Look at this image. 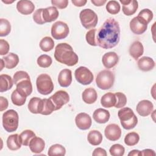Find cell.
<instances>
[{
	"mask_svg": "<svg viewBox=\"0 0 156 156\" xmlns=\"http://www.w3.org/2000/svg\"><path fill=\"white\" fill-rule=\"evenodd\" d=\"M120 40L119 23L114 18L107 19L97 30L96 42L103 49H111L116 46Z\"/></svg>",
	"mask_w": 156,
	"mask_h": 156,
	"instance_id": "obj_1",
	"label": "cell"
},
{
	"mask_svg": "<svg viewBox=\"0 0 156 156\" xmlns=\"http://www.w3.org/2000/svg\"><path fill=\"white\" fill-rule=\"evenodd\" d=\"M54 58L59 63L73 66L78 63L79 58L71 45L66 43L58 44L55 49Z\"/></svg>",
	"mask_w": 156,
	"mask_h": 156,
	"instance_id": "obj_2",
	"label": "cell"
},
{
	"mask_svg": "<svg viewBox=\"0 0 156 156\" xmlns=\"http://www.w3.org/2000/svg\"><path fill=\"white\" fill-rule=\"evenodd\" d=\"M118 116L122 127L126 130L133 129L138 123V118L133 111L129 107H124L118 111Z\"/></svg>",
	"mask_w": 156,
	"mask_h": 156,
	"instance_id": "obj_3",
	"label": "cell"
},
{
	"mask_svg": "<svg viewBox=\"0 0 156 156\" xmlns=\"http://www.w3.org/2000/svg\"><path fill=\"white\" fill-rule=\"evenodd\" d=\"M19 124V116L18 113L10 109L5 112L2 115V126L7 132H15Z\"/></svg>",
	"mask_w": 156,
	"mask_h": 156,
	"instance_id": "obj_4",
	"label": "cell"
},
{
	"mask_svg": "<svg viewBox=\"0 0 156 156\" xmlns=\"http://www.w3.org/2000/svg\"><path fill=\"white\" fill-rule=\"evenodd\" d=\"M115 82V75L110 70L104 69L100 71L96 78V83L101 90H108L112 88Z\"/></svg>",
	"mask_w": 156,
	"mask_h": 156,
	"instance_id": "obj_5",
	"label": "cell"
},
{
	"mask_svg": "<svg viewBox=\"0 0 156 156\" xmlns=\"http://www.w3.org/2000/svg\"><path fill=\"white\" fill-rule=\"evenodd\" d=\"M36 86L38 93L48 95L54 90V83L51 77L47 74H40L36 80Z\"/></svg>",
	"mask_w": 156,
	"mask_h": 156,
	"instance_id": "obj_6",
	"label": "cell"
},
{
	"mask_svg": "<svg viewBox=\"0 0 156 156\" xmlns=\"http://www.w3.org/2000/svg\"><path fill=\"white\" fill-rule=\"evenodd\" d=\"M79 18L82 25L87 29L95 27L98 21L97 14L90 9L82 10L80 12Z\"/></svg>",
	"mask_w": 156,
	"mask_h": 156,
	"instance_id": "obj_7",
	"label": "cell"
},
{
	"mask_svg": "<svg viewBox=\"0 0 156 156\" xmlns=\"http://www.w3.org/2000/svg\"><path fill=\"white\" fill-rule=\"evenodd\" d=\"M69 29L66 23L58 21L54 23L51 27V35L56 40L65 38L69 34Z\"/></svg>",
	"mask_w": 156,
	"mask_h": 156,
	"instance_id": "obj_8",
	"label": "cell"
},
{
	"mask_svg": "<svg viewBox=\"0 0 156 156\" xmlns=\"http://www.w3.org/2000/svg\"><path fill=\"white\" fill-rule=\"evenodd\" d=\"M74 76L76 80L82 85L90 84L93 80V74L91 71L85 66H80L75 70Z\"/></svg>",
	"mask_w": 156,
	"mask_h": 156,
	"instance_id": "obj_9",
	"label": "cell"
},
{
	"mask_svg": "<svg viewBox=\"0 0 156 156\" xmlns=\"http://www.w3.org/2000/svg\"><path fill=\"white\" fill-rule=\"evenodd\" d=\"M55 107V110L60 109L69 101L68 93L64 90H58L49 98Z\"/></svg>",
	"mask_w": 156,
	"mask_h": 156,
	"instance_id": "obj_10",
	"label": "cell"
},
{
	"mask_svg": "<svg viewBox=\"0 0 156 156\" xmlns=\"http://www.w3.org/2000/svg\"><path fill=\"white\" fill-rule=\"evenodd\" d=\"M104 134L107 139L115 141L119 140L121 136V130L118 125L110 124L106 126L104 130Z\"/></svg>",
	"mask_w": 156,
	"mask_h": 156,
	"instance_id": "obj_11",
	"label": "cell"
},
{
	"mask_svg": "<svg viewBox=\"0 0 156 156\" xmlns=\"http://www.w3.org/2000/svg\"><path fill=\"white\" fill-rule=\"evenodd\" d=\"M75 122L79 129L85 130L90 128L92 121L89 115L82 112L76 115L75 118Z\"/></svg>",
	"mask_w": 156,
	"mask_h": 156,
	"instance_id": "obj_12",
	"label": "cell"
},
{
	"mask_svg": "<svg viewBox=\"0 0 156 156\" xmlns=\"http://www.w3.org/2000/svg\"><path fill=\"white\" fill-rule=\"evenodd\" d=\"M59 13L57 8L54 6H50L45 9H42L41 16L44 23H51L57 19Z\"/></svg>",
	"mask_w": 156,
	"mask_h": 156,
	"instance_id": "obj_13",
	"label": "cell"
},
{
	"mask_svg": "<svg viewBox=\"0 0 156 156\" xmlns=\"http://www.w3.org/2000/svg\"><path fill=\"white\" fill-rule=\"evenodd\" d=\"M154 109L153 104L149 100H142L136 105V110L141 116H147L149 115Z\"/></svg>",
	"mask_w": 156,
	"mask_h": 156,
	"instance_id": "obj_14",
	"label": "cell"
},
{
	"mask_svg": "<svg viewBox=\"0 0 156 156\" xmlns=\"http://www.w3.org/2000/svg\"><path fill=\"white\" fill-rule=\"evenodd\" d=\"M120 2L122 4V10L124 15L130 16L135 13L138 8V3L135 0H120Z\"/></svg>",
	"mask_w": 156,
	"mask_h": 156,
	"instance_id": "obj_15",
	"label": "cell"
},
{
	"mask_svg": "<svg viewBox=\"0 0 156 156\" xmlns=\"http://www.w3.org/2000/svg\"><path fill=\"white\" fill-rule=\"evenodd\" d=\"M119 61V57L115 52H108L104 54L102 58L103 65L106 68H112L114 67Z\"/></svg>",
	"mask_w": 156,
	"mask_h": 156,
	"instance_id": "obj_16",
	"label": "cell"
},
{
	"mask_svg": "<svg viewBox=\"0 0 156 156\" xmlns=\"http://www.w3.org/2000/svg\"><path fill=\"white\" fill-rule=\"evenodd\" d=\"M16 9L20 13L27 15L31 14L35 9V5L30 1L21 0L16 4Z\"/></svg>",
	"mask_w": 156,
	"mask_h": 156,
	"instance_id": "obj_17",
	"label": "cell"
},
{
	"mask_svg": "<svg viewBox=\"0 0 156 156\" xmlns=\"http://www.w3.org/2000/svg\"><path fill=\"white\" fill-rule=\"evenodd\" d=\"M16 85V90L18 92L25 97H27L32 92V85L30 79L23 80L18 82Z\"/></svg>",
	"mask_w": 156,
	"mask_h": 156,
	"instance_id": "obj_18",
	"label": "cell"
},
{
	"mask_svg": "<svg viewBox=\"0 0 156 156\" xmlns=\"http://www.w3.org/2000/svg\"><path fill=\"white\" fill-rule=\"evenodd\" d=\"M72 72L69 69H62L58 76V82L62 87H69L72 82Z\"/></svg>",
	"mask_w": 156,
	"mask_h": 156,
	"instance_id": "obj_19",
	"label": "cell"
},
{
	"mask_svg": "<svg viewBox=\"0 0 156 156\" xmlns=\"http://www.w3.org/2000/svg\"><path fill=\"white\" fill-rule=\"evenodd\" d=\"M110 114L109 112L104 108H98L94 110L93 114L94 120L99 124H105L110 119Z\"/></svg>",
	"mask_w": 156,
	"mask_h": 156,
	"instance_id": "obj_20",
	"label": "cell"
},
{
	"mask_svg": "<svg viewBox=\"0 0 156 156\" xmlns=\"http://www.w3.org/2000/svg\"><path fill=\"white\" fill-rule=\"evenodd\" d=\"M29 146L32 152L35 154H39L44 150L45 142L41 138L35 136L31 139Z\"/></svg>",
	"mask_w": 156,
	"mask_h": 156,
	"instance_id": "obj_21",
	"label": "cell"
},
{
	"mask_svg": "<svg viewBox=\"0 0 156 156\" xmlns=\"http://www.w3.org/2000/svg\"><path fill=\"white\" fill-rule=\"evenodd\" d=\"M129 25L132 32L136 35H141L143 34L147 28V25L140 21L136 16L132 19V20L130 21Z\"/></svg>",
	"mask_w": 156,
	"mask_h": 156,
	"instance_id": "obj_22",
	"label": "cell"
},
{
	"mask_svg": "<svg viewBox=\"0 0 156 156\" xmlns=\"http://www.w3.org/2000/svg\"><path fill=\"white\" fill-rule=\"evenodd\" d=\"M137 65L140 70L143 71H149L154 68L155 63L152 58L144 56L138 60Z\"/></svg>",
	"mask_w": 156,
	"mask_h": 156,
	"instance_id": "obj_23",
	"label": "cell"
},
{
	"mask_svg": "<svg viewBox=\"0 0 156 156\" xmlns=\"http://www.w3.org/2000/svg\"><path fill=\"white\" fill-rule=\"evenodd\" d=\"M143 45L139 41H134L129 48V54L135 60L138 59L143 54Z\"/></svg>",
	"mask_w": 156,
	"mask_h": 156,
	"instance_id": "obj_24",
	"label": "cell"
},
{
	"mask_svg": "<svg viewBox=\"0 0 156 156\" xmlns=\"http://www.w3.org/2000/svg\"><path fill=\"white\" fill-rule=\"evenodd\" d=\"M82 98L83 102L88 104H91L95 102L98 98L96 91L91 87L86 88L82 94Z\"/></svg>",
	"mask_w": 156,
	"mask_h": 156,
	"instance_id": "obj_25",
	"label": "cell"
},
{
	"mask_svg": "<svg viewBox=\"0 0 156 156\" xmlns=\"http://www.w3.org/2000/svg\"><path fill=\"white\" fill-rule=\"evenodd\" d=\"M4 62V67L7 69H12L17 66L19 63L18 55L13 52L9 53L2 58Z\"/></svg>",
	"mask_w": 156,
	"mask_h": 156,
	"instance_id": "obj_26",
	"label": "cell"
},
{
	"mask_svg": "<svg viewBox=\"0 0 156 156\" xmlns=\"http://www.w3.org/2000/svg\"><path fill=\"white\" fill-rule=\"evenodd\" d=\"M14 82L12 77L5 74L0 76V92L2 93L12 88Z\"/></svg>",
	"mask_w": 156,
	"mask_h": 156,
	"instance_id": "obj_27",
	"label": "cell"
},
{
	"mask_svg": "<svg viewBox=\"0 0 156 156\" xmlns=\"http://www.w3.org/2000/svg\"><path fill=\"white\" fill-rule=\"evenodd\" d=\"M7 146L11 151H16L21 148V143L20 140L19 135L17 133L9 136L7 140Z\"/></svg>",
	"mask_w": 156,
	"mask_h": 156,
	"instance_id": "obj_28",
	"label": "cell"
},
{
	"mask_svg": "<svg viewBox=\"0 0 156 156\" xmlns=\"http://www.w3.org/2000/svg\"><path fill=\"white\" fill-rule=\"evenodd\" d=\"M116 102V96L114 93L108 92L104 94L101 99V104L102 107L111 108L115 105Z\"/></svg>",
	"mask_w": 156,
	"mask_h": 156,
	"instance_id": "obj_29",
	"label": "cell"
},
{
	"mask_svg": "<svg viewBox=\"0 0 156 156\" xmlns=\"http://www.w3.org/2000/svg\"><path fill=\"white\" fill-rule=\"evenodd\" d=\"M42 99L38 97L32 98L28 103V109L32 113H40Z\"/></svg>",
	"mask_w": 156,
	"mask_h": 156,
	"instance_id": "obj_30",
	"label": "cell"
},
{
	"mask_svg": "<svg viewBox=\"0 0 156 156\" xmlns=\"http://www.w3.org/2000/svg\"><path fill=\"white\" fill-rule=\"evenodd\" d=\"M87 140L91 145L98 146L102 141V135L99 131L92 130L88 133Z\"/></svg>",
	"mask_w": 156,
	"mask_h": 156,
	"instance_id": "obj_31",
	"label": "cell"
},
{
	"mask_svg": "<svg viewBox=\"0 0 156 156\" xmlns=\"http://www.w3.org/2000/svg\"><path fill=\"white\" fill-rule=\"evenodd\" d=\"M153 16V13L150 9H144L139 12L136 18L142 23L147 25L152 20Z\"/></svg>",
	"mask_w": 156,
	"mask_h": 156,
	"instance_id": "obj_32",
	"label": "cell"
},
{
	"mask_svg": "<svg viewBox=\"0 0 156 156\" xmlns=\"http://www.w3.org/2000/svg\"><path fill=\"white\" fill-rule=\"evenodd\" d=\"M55 110V107L49 99H43L41 107V112L40 114L43 115H51Z\"/></svg>",
	"mask_w": 156,
	"mask_h": 156,
	"instance_id": "obj_33",
	"label": "cell"
},
{
	"mask_svg": "<svg viewBox=\"0 0 156 156\" xmlns=\"http://www.w3.org/2000/svg\"><path fill=\"white\" fill-rule=\"evenodd\" d=\"M40 49L44 52L51 51L54 46V41L50 37H44L40 41Z\"/></svg>",
	"mask_w": 156,
	"mask_h": 156,
	"instance_id": "obj_34",
	"label": "cell"
},
{
	"mask_svg": "<svg viewBox=\"0 0 156 156\" xmlns=\"http://www.w3.org/2000/svg\"><path fill=\"white\" fill-rule=\"evenodd\" d=\"M35 136V133L31 130H24L19 135L21 144L23 146H28L31 139Z\"/></svg>",
	"mask_w": 156,
	"mask_h": 156,
	"instance_id": "obj_35",
	"label": "cell"
},
{
	"mask_svg": "<svg viewBox=\"0 0 156 156\" xmlns=\"http://www.w3.org/2000/svg\"><path fill=\"white\" fill-rule=\"evenodd\" d=\"M11 100L14 105L17 106H21L25 104L26 97L23 96L16 89L12 92L11 94Z\"/></svg>",
	"mask_w": 156,
	"mask_h": 156,
	"instance_id": "obj_36",
	"label": "cell"
},
{
	"mask_svg": "<svg viewBox=\"0 0 156 156\" xmlns=\"http://www.w3.org/2000/svg\"><path fill=\"white\" fill-rule=\"evenodd\" d=\"M66 154L65 148L61 144H55L52 145L48 150V155L49 156L53 155H65Z\"/></svg>",
	"mask_w": 156,
	"mask_h": 156,
	"instance_id": "obj_37",
	"label": "cell"
},
{
	"mask_svg": "<svg viewBox=\"0 0 156 156\" xmlns=\"http://www.w3.org/2000/svg\"><path fill=\"white\" fill-rule=\"evenodd\" d=\"M140 140L139 135L135 132L128 133L124 138V143L127 146H133L136 145Z\"/></svg>",
	"mask_w": 156,
	"mask_h": 156,
	"instance_id": "obj_38",
	"label": "cell"
},
{
	"mask_svg": "<svg viewBox=\"0 0 156 156\" xmlns=\"http://www.w3.org/2000/svg\"><path fill=\"white\" fill-rule=\"evenodd\" d=\"M11 31L10 22L4 18L0 19V36L5 37L8 35Z\"/></svg>",
	"mask_w": 156,
	"mask_h": 156,
	"instance_id": "obj_39",
	"label": "cell"
},
{
	"mask_svg": "<svg viewBox=\"0 0 156 156\" xmlns=\"http://www.w3.org/2000/svg\"><path fill=\"white\" fill-rule=\"evenodd\" d=\"M37 62L40 67L46 68L49 67L51 65L52 60L51 57L48 55L43 54L38 57Z\"/></svg>",
	"mask_w": 156,
	"mask_h": 156,
	"instance_id": "obj_40",
	"label": "cell"
},
{
	"mask_svg": "<svg viewBox=\"0 0 156 156\" xmlns=\"http://www.w3.org/2000/svg\"><path fill=\"white\" fill-rule=\"evenodd\" d=\"M120 4L116 1H109L106 5L107 11L112 15H116L120 11Z\"/></svg>",
	"mask_w": 156,
	"mask_h": 156,
	"instance_id": "obj_41",
	"label": "cell"
},
{
	"mask_svg": "<svg viewBox=\"0 0 156 156\" xmlns=\"http://www.w3.org/2000/svg\"><path fill=\"white\" fill-rule=\"evenodd\" d=\"M96 29H92L88 30L85 35V39L87 42L91 46H98L96 42V34H97Z\"/></svg>",
	"mask_w": 156,
	"mask_h": 156,
	"instance_id": "obj_42",
	"label": "cell"
},
{
	"mask_svg": "<svg viewBox=\"0 0 156 156\" xmlns=\"http://www.w3.org/2000/svg\"><path fill=\"white\" fill-rule=\"evenodd\" d=\"M109 152L112 156H122L124 154L125 149L120 144H115L110 147Z\"/></svg>",
	"mask_w": 156,
	"mask_h": 156,
	"instance_id": "obj_43",
	"label": "cell"
},
{
	"mask_svg": "<svg viewBox=\"0 0 156 156\" xmlns=\"http://www.w3.org/2000/svg\"><path fill=\"white\" fill-rule=\"evenodd\" d=\"M116 102L115 107L117 108L124 107L127 103V98L126 95L121 92H116L115 93Z\"/></svg>",
	"mask_w": 156,
	"mask_h": 156,
	"instance_id": "obj_44",
	"label": "cell"
},
{
	"mask_svg": "<svg viewBox=\"0 0 156 156\" xmlns=\"http://www.w3.org/2000/svg\"><path fill=\"white\" fill-rule=\"evenodd\" d=\"M26 79H30V76L28 74V73L24 71H16L14 74L13 77V82L15 85H16L20 81Z\"/></svg>",
	"mask_w": 156,
	"mask_h": 156,
	"instance_id": "obj_45",
	"label": "cell"
},
{
	"mask_svg": "<svg viewBox=\"0 0 156 156\" xmlns=\"http://www.w3.org/2000/svg\"><path fill=\"white\" fill-rule=\"evenodd\" d=\"M9 49H10V46L9 43L4 39H1L0 40V55H4L7 54L9 52Z\"/></svg>",
	"mask_w": 156,
	"mask_h": 156,
	"instance_id": "obj_46",
	"label": "cell"
},
{
	"mask_svg": "<svg viewBox=\"0 0 156 156\" xmlns=\"http://www.w3.org/2000/svg\"><path fill=\"white\" fill-rule=\"evenodd\" d=\"M41 10L42 9H38L36 11H35L33 15V20L38 24H44L41 16Z\"/></svg>",
	"mask_w": 156,
	"mask_h": 156,
	"instance_id": "obj_47",
	"label": "cell"
},
{
	"mask_svg": "<svg viewBox=\"0 0 156 156\" xmlns=\"http://www.w3.org/2000/svg\"><path fill=\"white\" fill-rule=\"evenodd\" d=\"M51 3L53 6H55L60 9H65L68 4V0H52Z\"/></svg>",
	"mask_w": 156,
	"mask_h": 156,
	"instance_id": "obj_48",
	"label": "cell"
},
{
	"mask_svg": "<svg viewBox=\"0 0 156 156\" xmlns=\"http://www.w3.org/2000/svg\"><path fill=\"white\" fill-rule=\"evenodd\" d=\"M9 105L8 101L6 98L1 96L0 97V111L2 112L3 110L7 108Z\"/></svg>",
	"mask_w": 156,
	"mask_h": 156,
	"instance_id": "obj_49",
	"label": "cell"
},
{
	"mask_svg": "<svg viewBox=\"0 0 156 156\" xmlns=\"http://www.w3.org/2000/svg\"><path fill=\"white\" fill-rule=\"evenodd\" d=\"M92 155L94 156H97V155L106 156L107 154L106 151L104 149H102L101 147H98L94 150Z\"/></svg>",
	"mask_w": 156,
	"mask_h": 156,
	"instance_id": "obj_50",
	"label": "cell"
},
{
	"mask_svg": "<svg viewBox=\"0 0 156 156\" xmlns=\"http://www.w3.org/2000/svg\"><path fill=\"white\" fill-rule=\"evenodd\" d=\"M71 2L76 7H82L87 2L86 0H72Z\"/></svg>",
	"mask_w": 156,
	"mask_h": 156,
	"instance_id": "obj_51",
	"label": "cell"
},
{
	"mask_svg": "<svg viewBox=\"0 0 156 156\" xmlns=\"http://www.w3.org/2000/svg\"><path fill=\"white\" fill-rule=\"evenodd\" d=\"M141 155H155V153L154 150L150 149H146L141 151Z\"/></svg>",
	"mask_w": 156,
	"mask_h": 156,
	"instance_id": "obj_52",
	"label": "cell"
},
{
	"mask_svg": "<svg viewBox=\"0 0 156 156\" xmlns=\"http://www.w3.org/2000/svg\"><path fill=\"white\" fill-rule=\"evenodd\" d=\"M91 3H93L95 6H102L106 3V0H91Z\"/></svg>",
	"mask_w": 156,
	"mask_h": 156,
	"instance_id": "obj_53",
	"label": "cell"
},
{
	"mask_svg": "<svg viewBox=\"0 0 156 156\" xmlns=\"http://www.w3.org/2000/svg\"><path fill=\"white\" fill-rule=\"evenodd\" d=\"M129 156H136V155H141V151L139 150L134 149L131 151L129 154Z\"/></svg>",
	"mask_w": 156,
	"mask_h": 156,
	"instance_id": "obj_54",
	"label": "cell"
},
{
	"mask_svg": "<svg viewBox=\"0 0 156 156\" xmlns=\"http://www.w3.org/2000/svg\"><path fill=\"white\" fill-rule=\"evenodd\" d=\"M1 71L3 69V67L4 66V62L2 58L1 59Z\"/></svg>",
	"mask_w": 156,
	"mask_h": 156,
	"instance_id": "obj_55",
	"label": "cell"
},
{
	"mask_svg": "<svg viewBox=\"0 0 156 156\" xmlns=\"http://www.w3.org/2000/svg\"><path fill=\"white\" fill-rule=\"evenodd\" d=\"M2 2L5 3V4H10V3H12L14 2V1H4V0H2Z\"/></svg>",
	"mask_w": 156,
	"mask_h": 156,
	"instance_id": "obj_56",
	"label": "cell"
}]
</instances>
